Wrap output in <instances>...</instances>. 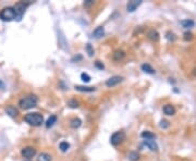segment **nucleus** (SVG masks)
Listing matches in <instances>:
<instances>
[{
  "label": "nucleus",
  "instance_id": "f257e3e1",
  "mask_svg": "<svg viewBox=\"0 0 196 161\" xmlns=\"http://www.w3.org/2000/svg\"><path fill=\"white\" fill-rule=\"evenodd\" d=\"M37 104H38V98L35 95H29V96L24 97L19 101V106L23 110L32 109V108L36 107Z\"/></svg>",
  "mask_w": 196,
  "mask_h": 161
},
{
  "label": "nucleus",
  "instance_id": "f03ea898",
  "mask_svg": "<svg viewBox=\"0 0 196 161\" xmlns=\"http://www.w3.org/2000/svg\"><path fill=\"white\" fill-rule=\"evenodd\" d=\"M24 121L26 123H29V125H33V126H39L44 123V117L38 112H32V113L25 115Z\"/></svg>",
  "mask_w": 196,
  "mask_h": 161
},
{
  "label": "nucleus",
  "instance_id": "7ed1b4c3",
  "mask_svg": "<svg viewBox=\"0 0 196 161\" xmlns=\"http://www.w3.org/2000/svg\"><path fill=\"white\" fill-rule=\"evenodd\" d=\"M0 19L5 22H10L15 20V11L13 7H7L0 10Z\"/></svg>",
  "mask_w": 196,
  "mask_h": 161
},
{
  "label": "nucleus",
  "instance_id": "20e7f679",
  "mask_svg": "<svg viewBox=\"0 0 196 161\" xmlns=\"http://www.w3.org/2000/svg\"><path fill=\"white\" fill-rule=\"evenodd\" d=\"M29 5V3L21 1V2H18L14 7H13V9H14V11H15V20L16 21H21L22 16H23L24 12H25V9L27 8Z\"/></svg>",
  "mask_w": 196,
  "mask_h": 161
},
{
  "label": "nucleus",
  "instance_id": "39448f33",
  "mask_svg": "<svg viewBox=\"0 0 196 161\" xmlns=\"http://www.w3.org/2000/svg\"><path fill=\"white\" fill-rule=\"evenodd\" d=\"M126 139V134L123 132H115L110 137V143L113 146H118Z\"/></svg>",
  "mask_w": 196,
  "mask_h": 161
},
{
  "label": "nucleus",
  "instance_id": "423d86ee",
  "mask_svg": "<svg viewBox=\"0 0 196 161\" xmlns=\"http://www.w3.org/2000/svg\"><path fill=\"white\" fill-rule=\"evenodd\" d=\"M21 153L24 158L31 159L33 157H35V155H36V149L34 147H25V148L22 149Z\"/></svg>",
  "mask_w": 196,
  "mask_h": 161
},
{
  "label": "nucleus",
  "instance_id": "0eeeda50",
  "mask_svg": "<svg viewBox=\"0 0 196 161\" xmlns=\"http://www.w3.org/2000/svg\"><path fill=\"white\" fill-rule=\"evenodd\" d=\"M141 5L142 0H131L126 5V10H128V12H134Z\"/></svg>",
  "mask_w": 196,
  "mask_h": 161
},
{
  "label": "nucleus",
  "instance_id": "6e6552de",
  "mask_svg": "<svg viewBox=\"0 0 196 161\" xmlns=\"http://www.w3.org/2000/svg\"><path fill=\"white\" fill-rule=\"evenodd\" d=\"M122 80H123L122 76L115 75V76H112V77H110L109 80L106 82V85H107V87H113V86L118 85V84H120Z\"/></svg>",
  "mask_w": 196,
  "mask_h": 161
},
{
  "label": "nucleus",
  "instance_id": "1a4fd4ad",
  "mask_svg": "<svg viewBox=\"0 0 196 161\" xmlns=\"http://www.w3.org/2000/svg\"><path fill=\"white\" fill-rule=\"evenodd\" d=\"M5 113H7V115H8L9 117H11V118H16L19 115L18 109H16L15 107H13V106L5 107Z\"/></svg>",
  "mask_w": 196,
  "mask_h": 161
},
{
  "label": "nucleus",
  "instance_id": "9d476101",
  "mask_svg": "<svg viewBox=\"0 0 196 161\" xmlns=\"http://www.w3.org/2000/svg\"><path fill=\"white\" fill-rule=\"evenodd\" d=\"M144 145L146 146L147 148L150 149L152 151H157L158 150V145L155 140L153 139H145L144 140Z\"/></svg>",
  "mask_w": 196,
  "mask_h": 161
},
{
  "label": "nucleus",
  "instance_id": "9b49d317",
  "mask_svg": "<svg viewBox=\"0 0 196 161\" xmlns=\"http://www.w3.org/2000/svg\"><path fill=\"white\" fill-rule=\"evenodd\" d=\"M162 110L166 115H173L175 113V109L172 104H166V106H163Z\"/></svg>",
  "mask_w": 196,
  "mask_h": 161
},
{
  "label": "nucleus",
  "instance_id": "f8f14e48",
  "mask_svg": "<svg viewBox=\"0 0 196 161\" xmlns=\"http://www.w3.org/2000/svg\"><path fill=\"white\" fill-rule=\"evenodd\" d=\"M141 69H142V71H144L145 73H148V74H155V73H156V71L153 69L152 65L148 64V63H144V64H142Z\"/></svg>",
  "mask_w": 196,
  "mask_h": 161
},
{
  "label": "nucleus",
  "instance_id": "ddd939ff",
  "mask_svg": "<svg viewBox=\"0 0 196 161\" xmlns=\"http://www.w3.org/2000/svg\"><path fill=\"white\" fill-rule=\"evenodd\" d=\"M124 56H126V53H124L123 50H115V51L113 52L112 58L115 61H120V60H122L123 58H124Z\"/></svg>",
  "mask_w": 196,
  "mask_h": 161
},
{
  "label": "nucleus",
  "instance_id": "4468645a",
  "mask_svg": "<svg viewBox=\"0 0 196 161\" xmlns=\"http://www.w3.org/2000/svg\"><path fill=\"white\" fill-rule=\"evenodd\" d=\"M181 25L184 27V29H191L195 25V22L193 20H190V19H185V20H182L181 21Z\"/></svg>",
  "mask_w": 196,
  "mask_h": 161
},
{
  "label": "nucleus",
  "instance_id": "2eb2a0df",
  "mask_svg": "<svg viewBox=\"0 0 196 161\" xmlns=\"http://www.w3.org/2000/svg\"><path fill=\"white\" fill-rule=\"evenodd\" d=\"M148 38L152 39L153 42H158L159 40V34H158V32L155 31V29H150L148 32Z\"/></svg>",
  "mask_w": 196,
  "mask_h": 161
},
{
  "label": "nucleus",
  "instance_id": "dca6fc26",
  "mask_svg": "<svg viewBox=\"0 0 196 161\" xmlns=\"http://www.w3.org/2000/svg\"><path fill=\"white\" fill-rule=\"evenodd\" d=\"M93 35H94L96 38H100L105 35V29L102 26H98L94 32H93Z\"/></svg>",
  "mask_w": 196,
  "mask_h": 161
},
{
  "label": "nucleus",
  "instance_id": "f3484780",
  "mask_svg": "<svg viewBox=\"0 0 196 161\" xmlns=\"http://www.w3.org/2000/svg\"><path fill=\"white\" fill-rule=\"evenodd\" d=\"M82 125V121L78 118H74V119H72L70 121V126L72 127V128H78V127Z\"/></svg>",
  "mask_w": 196,
  "mask_h": 161
},
{
  "label": "nucleus",
  "instance_id": "a211bd4d",
  "mask_svg": "<svg viewBox=\"0 0 196 161\" xmlns=\"http://www.w3.org/2000/svg\"><path fill=\"white\" fill-rule=\"evenodd\" d=\"M75 89L78 91H85V93H91V91H95V87H87V86H75Z\"/></svg>",
  "mask_w": 196,
  "mask_h": 161
},
{
  "label": "nucleus",
  "instance_id": "6ab92c4d",
  "mask_svg": "<svg viewBox=\"0 0 196 161\" xmlns=\"http://www.w3.org/2000/svg\"><path fill=\"white\" fill-rule=\"evenodd\" d=\"M56 122H57V115H50V117L48 118L47 121H46V127L49 128V127H51Z\"/></svg>",
  "mask_w": 196,
  "mask_h": 161
},
{
  "label": "nucleus",
  "instance_id": "aec40b11",
  "mask_svg": "<svg viewBox=\"0 0 196 161\" xmlns=\"http://www.w3.org/2000/svg\"><path fill=\"white\" fill-rule=\"evenodd\" d=\"M141 136L144 139H154V138H156V135L153 134L152 132H149V131H144L141 134Z\"/></svg>",
  "mask_w": 196,
  "mask_h": 161
},
{
  "label": "nucleus",
  "instance_id": "412c9836",
  "mask_svg": "<svg viewBox=\"0 0 196 161\" xmlns=\"http://www.w3.org/2000/svg\"><path fill=\"white\" fill-rule=\"evenodd\" d=\"M37 161H51V156L49 153L46 152H42L37 158Z\"/></svg>",
  "mask_w": 196,
  "mask_h": 161
},
{
  "label": "nucleus",
  "instance_id": "4be33fe9",
  "mask_svg": "<svg viewBox=\"0 0 196 161\" xmlns=\"http://www.w3.org/2000/svg\"><path fill=\"white\" fill-rule=\"evenodd\" d=\"M59 148H60V150L62 151V152H65V151H68L69 148H70V144H69L68 142H61V143L59 144Z\"/></svg>",
  "mask_w": 196,
  "mask_h": 161
},
{
  "label": "nucleus",
  "instance_id": "5701e85b",
  "mask_svg": "<svg viewBox=\"0 0 196 161\" xmlns=\"http://www.w3.org/2000/svg\"><path fill=\"white\" fill-rule=\"evenodd\" d=\"M129 160L130 161H139V155L136 151H131L129 153Z\"/></svg>",
  "mask_w": 196,
  "mask_h": 161
},
{
  "label": "nucleus",
  "instance_id": "b1692460",
  "mask_svg": "<svg viewBox=\"0 0 196 161\" xmlns=\"http://www.w3.org/2000/svg\"><path fill=\"white\" fill-rule=\"evenodd\" d=\"M68 104H69V107H70V108H73V109H75V108H78V107H80V102L76 101L75 99H72V100H70Z\"/></svg>",
  "mask_w": 196,
  "mask_h": 161
},
{
  "label": "nucleus",
  "instance_id": "393cba45",
  "mask_svg": "<svg viewBox=\"0 0 196 161\" xmlns=\"http://www.w3.org/2000/svg\"><path fill=\"white\" fill-rule=\"evenodd\" d=\"M159 126L160 128H163V130H166V128H168V127L170 126V123L168 122L167 120H161L159 123Z\"/></svg>",
  "mask_w": 196,
  "mask_h": 161
},
{
  "label": "nucleus",
  "instance_id": "a878e982",
  "mask_svg": "<svg viewBox=\"0 0 196 161\" xmlns=\"http://www.w3.org/2000/svg\"><path fill=\"white\" fill-rule=\"evenodd\" d=\"M81 78H82V80H83V82H85V83H88V82H91V76H89L87 73H82Z\"/></svg>",
  "mask_w": 196,
  "mask_h": 161
},
{
  "label": "nucleus",
  "instance_id": "bb28decb",
  "mask_svg": "<svg viewBox=\"0 0 196 161\" xmlns=\"http://www.w3.org/2000/svg\"><path fill=\"white\" fill-rule=\"evenodd\" d=\"M86 51H87V53H88L89 57H93V55H94V49H93V47H91V44L86 45Z\"/></svg>",
  "mask_w": 196,
  "mask_h": 161
},
{
  "label": "nucleus",
  "instance_id": "cd10ccee",
  "mask_svg": "<svg viewBox=\"0 0 196 161\" xmlns=\"http://www.w3.org/2000/svg\"><path fill=\"white\" fill-rule=\"evenodd\" d=\"M167 39L168 40H170V42H172V40H175V36L173 33H171V32H167Z\"/></svg>",
  "mask_w": 196,
  "mask_h": 161
},
{
  "label": "nucleus",
  "instance_id": "c85d7f7f",
  "mask_svg": "<svg viewBox=\"0 0 196 161\" xmlns=\"http://www.w3.org/2000/svg\"><path fill=\"white\" fill-rule=\"evenodd\" d=\"M192 38H193V35H192V33H190V32H186V33H184V39H185V40H191Z\"/></svg>",
  "mask_w": 196,
  "mask_h": 161
},
{
  "label": "nucleus",
  "instance_id": "c756f323",
  "mask_svg": "<svg viewBox=\"0 0 196 161\" xmlns=\"http://www.w3.org/2000/svg\"><path fill=\"white\" fill-rule=\"evenodd\" d=\"M82 59H83V58H82V56L78 55L77 57H76V56H74V57L72 58V62H75V61L77 62V61H81Z\"/></svg>",
  "mask_w": 196,
  "mask_h": 161
},
{
  "label": "nucleus",
  "instance_id": "7c9ffc66",
  "mask_svg": "<svg viewBox=\"0 0 196 161\" xmlns=\"http://www.w3.org/2000/svg\"><path fill=\"white\" fill-rule=\"evenodd\" d=\"M95 65H96V68L100 69V70H102V69L105 68L104 64H102V63H100V61H96V62H95Z\"/></svg>",
  "mask_w": 196,
  "mask_h": 161
},
{
  "label": "nucleus",
  "instance_id": "2f4dec72",
  "mask_svg": "<svg viewBox=\"0 0 196 161\" xmlns=\"http://www.w3.org/2000/svg\"><path fill=\"white\" fill-rule=\"evenodd\" d=\"M94 5V1H93V0H86V1L84 2V5H85V7H89V5Z\"/></svg>",
  "mask_w": 196,
  "mask_h": 161
},
{
  "label": "nucleus",
  "instance_id": "473e14b6",
  "mask_svg": "<svg viewBox=\"0 0 196 161\" xmlns=\"http://www.w3.org/2000/svg\"><path fill=\"white\" fill-rule=\"evenodd\" d=\"M5 88V84L3 83L2 80H0V91H3Z\"/></svg>",
  "mask_w": 196,
  "mask_h": 161
},
{
  "label": "nucleus",
  "instance_id": "72a5a7b5",
  "mask_svg": "<svg viewBox=\"0 0 196 161\" xmlns=\"http://www.w3.org/2000/svg\"><path fill=\"white\" fill-rule=\"evenodd\" d=\"M193 74H194V75H196V69H195V70H194V72H193Z\"/></svg>",
  "mask_w": 196,
  "mask_h": 161
}]
</instances>
